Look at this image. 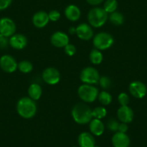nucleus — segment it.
Instances as JSON below:
<instances>
[{"label":"nucleus","instance_id":"f257e3e1","mask_svg":"<svg viewBox=\"0 0 147 147\" xmlns=\"http://www.w3.org/2000/svg\"><path fill=\"white\" fill-rule=\"evenodd\" d=\"M71 115L75 122L79 124H87L92 120V110L85 103L80 102L74 106Z\"/></svg>","mask_w":147,"mask_h":147},{"label":"nucleus","instance_id":"f03ea898","mask_svg":"<svg viewBox=\"0 0 147 147\" xmlns=\"http://www.w3.org/2000/svg\"><path fill=\"white\" fill-rule=\"evenodd\" d=\"M17 111L22 118H31L37 112V105L35 100L29 97H23L17 104Z\"/></svg>","mask_w":147,"mask_h":147},{"label":"nucleus","instance_id":"7ed1b4c3","mask_svg":"<svg viewBox=\"0 0 147 147\" xmlns=\"http://www.w3.org/2000/svg\"><path fill=\"white\" fill-rule=\"evenodd\" d=\"M88 21L94 28L102 26L107 20V13L104 9L95 7L92 9L88 13Z\"/></svg>","mask_w":147,"mask_h":147},{"label":"nucleus","instance_id":"20e7f679","mask_svg":"<svg viewBox=\"0 0 147 147\" xmlns=\"http://www.w3.org/2000/svg\"><path fill=\"white\" fill-rule=\"evenodd\" d=\"M80 99L85 102H92L98 97V90L91 84H84L78 89Z\"/></svg>","mask_w":147,"mask_h":147},{"label":"nucleus","instance_id":"39448f33","mask_svg":"<svg viewBox=\"0 0 147 147\" xmlns=\"http://www.w3.org/2000/svg\"><path fill=\"white\" fill-rule=\"evenodd\" d=\"M114 39L111 35L107 32H100L94 36L93 44L97 50H105L112 46Z\"/></svg>","mask_w":147,"mask_h":147},{"label":"nucleus","instance_id":"423d86ee","mask_svg":"<svg viewBox=\"0 0 147 147\" xmlns=\"http://www.w3.org/2000/svg\"><path fill=\"white\" fill-rule=\"evenodd\" d=\"M98 71L93 67L84 68L80 74V80L87 84H96L100 80Z\"/></svg>","mask_w":147,"mask_h":147},{"label":"nucleus","instance_id":"0eeeda50","mask_svg":"<svg viewBox=\"0 0 147 147\" xmlns=\"http://www.w3.org/2000/svg\"><path fill=\"white\" fill-rule=\"evenodd\" d=\"M16 31V25L13 20L8 18H4L0 20V34L4 36L10 37Z\"/></svg>","mask_w":147,"mask_h":147},{"label":"nucleus","instance_id":"6e6552de","mask_svg":"<svg viewBox=\"0 0 147 147\" xmlns=\"http://www.w3.org/2000/svg\"><path fill=\"white\" fill-rule=\"evenodd\" d=\"M0 67L7 73H12L18 68V63L12 56L4 55L0 58Z\"/></svg>","mask_w":147,"mask_h":147},{"label":"nucleus","instance_id":"1a4fd4ad","mask_svg":"<svg viewBox=\"0 0 147 147\" xmlns=\"http://www.w3.org/2000/svg\"><path fill=\"white\" fill-rule=\"evenodd\" d=\"M43 80L47 84L53 85L57 84L61 78L60 73L56 69L53 67H49L45 69L43 72Z\"/></svg>","mask_w":147,"mask_h":147},{"label":"nucleus","instance_id":"9d476101","mask_svg":"<svg viewBox=\"0 0 147 147\" xmlns=\"http://www.w3.org/2000/svg\"><path fill=\"white\" fill-rule=\"evenodd\" d=\"M129 91L131 95L136 98L141 99L145 97L147 92V88L141 82H133L129 85Z\"/></svg>","mask_w":147,"mask_h":147},{"label":"nucleus","instance_id":"9b49d317","mask_svg":"<svg viewBox=\"0 0 147 147\" xmlns=\"http://www.w3.org/2000/svg\"><path fill=\"white\" fill-rule=\"evenodd\" d=\"M51 42L55 47H65L69 44V39L68 35L63 32H56L52 35L51 38Z\"/></svg>","mask_w":147,"mask_h":147},{"label":"nucleus","instance_id":"f8f14e48","mask_svg":"<svg viewBox=\"0 0 147 147\" xmlns=\"http://www.w3.org/2000/svg\"><path fill=\"white\" fill-rule=\"evenodd\" d=\"M118 118L122 123H129L134 119V112L131 107L126 106H121L117 112Z\"/></svg>","mask_w":147,"mask_h":147},{"label":"nucleus","instance_id":"ddd939ff","mask_svg":"<svg viewBox=\"0 0 147 147\" xmlns=\"http://www.w3.org/2000/svg\"><path fill=\"white\" fill-rule=\"evenodd\" d=\"M76 34L82 40H89L93 36V31L90 25L82 23L79 25L76 28Z\"/></svg>","mask_w":147,"mask_h":147},{"label":"nucleus","instance_id":"4468645a","mask_svg":"<svg viewBox=\"0 0 147 147\" xmlns=\"http://www.w3.org/2000/svg\"><path fill=\"white\" fill-rule=\"evenodd\" d=\"M26 37L22 34H14L9 40V43L13 49L21 50L27 46Z\"/></svg>","mask_w":147,"mask_h":147},{"label":"nucleus","instance_id":"2eb2a0df","mask_svg":"<svg viewBox=\"0 0 147 147\" xmlns=\"http://www.w3.org/2000/svg\"><path fill=\"white\" fill-rule=\"evenodd\" d=\"M112 143L114 147H128L130 138L125 134L116 132L113 136Z\"/></svg>","mask_w":147,"mask_h":147},{"label":"nucleus","instance_id":"dca6fc26","mask_svg":"<svg viewBox=\"0 0 147 147\" xmlns=\"http://www.w3.org/2000/svg\"><path fill=\"white\" fill-rule=\"evenodd\" d=\"M49 21V14L43 11L38 12L32 18V22L36 28H42L46 26Z\"/></svg>","mask_w":147,"mask_h":147},{"label":"nucleus","instance_id":"f3484780","mask_svg":"<svg viewBox=\"0 0 147 147\" xmlns=\"http://www.w3.org/2000/svg\"><path fill=\"white\" fill-rule=\"evenodd\" d=\"M78 143L80 147H94L95 140L91 134L87 132L82 133L78 138Z\"/></svg>","mask_w":147,"mask_h":147},{"label":"nucleus","instance_id":"a211bd4d","mask_svg":"<svg viewBox=\"0 0 147 147\" xmlns=\"http://www.w3.org/2000/svg\"><path fill=\"white\" fill-rule=\"evenodd\" d=\"M90 129L92 134L99 136L104 132V124L100 119L94 118L90 122Z\"/></svg>","mask_w":147,"mask_h":147},{"label":"nucleus","instance_id":"6ab92c4d","mask_svg":"<svg viewBox=\"0 0 147 147\" xmlns=\"http://www.w3.org/2000/svg\"><path fill=\"white\" fill-rule=\"evenodd\" d=\"M65 15L66 18L71 21H77L80 19L81 12L78 7L75 5H69L65 9Z\"/></svg>","mask_w":147,"mask_h":147},{"label":"nucleus","instance_id":"aec40b11","mask_svg":"<svg viewBox=\"0 0 147 147\" xmlns=\"http://www.w3.org/2000/svg\"><path fill=\"white\" fill-rule=\"evenodd\" d=\"M28 94L30 98L33 100H38L40 99L42 94V89L38 84H32L28 88Z\"/></svg>","mask_w":147,"mask_h":147},{"label":"nucleus","instance_id":"412c9836","mask_svg":"<svg viewBox=\"0 0 147 147\" xmlns=\"http://www.w3.org/2000/svg\"><path fill=\"white\" fill-rule=\"evenodd\" d=\"M90 59L93 64L98 65L100 64V63H101L103 60L102 53L100 52V50L94 49V50L92 51L91 53H90Z\"/></svg>","mask_w":147,"mask_h":147},{"label":"nucleus","instance_id":"4be33fe9","mask_svg":"<svg viewBox=\"0 0 147 147\" xmlns=\"http://www.w3.org/2000/svg\"><path fill=\"white\" fill-rule=\"evenodd\" d=\"M110 22L115 25H121L124 22L123 15L118 12H114L109 17Z\"/></svg>","mask_w":147,"mask_h":147},{"label":"nucleus","instance_id":"5701e85b","mask_svg":"<svg viewBox=\"0 0 147 147\" xmlns=\"http://www.w3.org/2000/svg\"><path fill=\"white\" fill-rule=\"evenodd\" d=\"M98 99L100 102L103 105H110L112 102V96L109 92L105 91H102L98 95Z\"/></svg>","mask_w":147,"mask_h":147},{"label":"nucleus","instance_id":"b1692460","mask_svg":"<svg viewBox=\"0 0 147 147\" xmlns=\"http://www.w3.org/2000/svg\"><path fill=\"white\" fill-rule=\"evenodd\" d=\"M118 7V2L116 0H107L104 5L103 9L107 13H113L115 12Z\"/></svg>","mask_w":147,"mask_h":147},{"label":"nucleus","instance_id":"393cba45","mask_svg":"<svg viewBox=\"0 0 147 147\" xmlns=\"http://www.w3.org/2000/svg\"><path fill=\"white\" fill-rule=\"evenodd\" d=\"M18 68L19 69V70L22 73H29L33 69V66L32 64L28 61H22L19 63V64L18 65Z\"/></svg>","mask_w":147,"mask_h":147},{"label":"nucleus","instance_id":"a878e982","mask_svg":"<svg viewBox=\"0 0 147 147\" xmlns=\"http://www.w3.org/2000/svg\"><path fill=\"white\" fill-rule=\"evenodd\" d=\"M106 115H107V110L102 107H97L92 110V117L94 118L100 120L105 118Z\"/></svg>","mask_w":147,"mask_h":147},{"label":"nucleus","instance_id":"bb28decb","mask_svg":"<svg viewBox=\"0 0 147 147\" xmlns=\"http://www.w3.org/2000/svg\"><path fill=\"white\" fill-rule=\"evenodd\" d=\"M119 125H120L119 123H118V121L115 119H110L107 123V128H108L110 131H114V132H115V131H118Z\"/></svg>","mask_w":147,"mask_h":147},{"label":"nucleus","instance_id":"cd10ccee","mask_svg":"<svg viewBox=\"0 0 147 147\" xmlns=\"http://www.w3.org/2000/svg\"><path fill=\"white\" fill-rule=\"evenodd\" d=\"M118 102H119L120 104L121 105V106H126L128 105V103H129V97L127 94L123 92L118 95Z\"/></svg>","mask_w":147,"mask_h":147},{"label":"nucleus","instance_id":"c85d7f7f","mask_svg":"<svg viewBox=\"0 0 147 147\" xmlns=\"http://www.w3.org/2000/svg\"><path fill=\"white\" fill-rule=\"evenodd\" d=\"M99 82H100V84L102 88L105 89V90H107V89L110 88V85H111V81L107 77H100V80H99Z\"/></svg>","mask_w":147,"mask_h":147},{"label":"nucleus","instance_id":"c756f323","mask_svg":"<svg viewBox=\"0 0 147 147\" xmlns=\"http://www.w3.org/2000/svg\"><path fill=\"white\" fill-rule=\"evenodd\" d=\"M64 51H65V53L69 56H72L73 55L75 54L76 53V48L75 46H74L72 44H68L66 45V46L64 47Z\"/></svg>","mask_w":147,"mask_h":147},{"label":"nucleus","instance_id":"7c9ffc66","mask_svg":"<svg viewBox=\"0 0 147 147\" xmlns=\"http://www.w3.org/2000/svg\"><path fill=\"white\" fill-rule=\"evenodd\" d=\"M61 17V14L59 13V11L57 10H52L49 13V20H51L53 22L59 20Z\"/></svg>","mask_w":147,"mask_h":147},{"label":"nucleus","instance_id":"2f4dec72","mask_svg":"<svg viewBox=\"0 0 147 147\" xmlns=\"http://www.w3.org/2000/svg\"><path fill=\"white\" fill-rule=\"evenodd\" d=\"M8 43H9V40L7 39V38L4 36L2 34H0V48H2V49L7 48Z\"/></svg>","mask_w":147,"mask_h":147},{"label":"nucleus","instance_id":"473e14b6","mask_svg":"<svg viewBox=\"0 0 147 147\" xmlns=\"http://www.w3.org/2000/svg\"><path fill=\"white\" fill-rule=\"evenodd\" d=\"M12 0H0V10L7 9L11 5Z\"/></svg>","mask_w":147,"mask_h":147},{"label":"nucleus","instance_id":"72a5a7b5","mask_svg":"<svg viewBox=\"0 0 147 147\" xmlns=\"http://www.w3.org/2000/svg\"><path fill=\"white\" fill-rule=\"evenodd\" d=\"M128 129V127L127 125V123H122L121 124H120L119 127H118V132L123 133V134H125L127 132Z\"/></svg>","mask_w":147,"mask_h":147},{"label":"nucleus","instance_id":"f704fd0d","mask_svg":"<svg viewBox=\"0 0 147 147\" xmlns=\"http://www.w3.org/2000/svg\"><path fill=\"white\" fill-rule=\"evenodd\" d=\"M87 2L90 5L95 6V5H98L100 4H101L103 2V0H87Z\"/></svg>","mask_w":147,"mask_h":147},{"label":"nucleus","instance_id":"c9c22d12","mask_svg":"<svg viewBox=\"0 0 147 147\" xmlns=\"http://www.w3.org/2000/svg\"><path fill=\"white\" fill-rule=\"evenodd\" d=\"M69 32L70 34H74L76 33V28L74 27H71L69 29Z\"/></svg>","mask_w":147,"mask_h":147},{"label":"nucleus","instance_id":"e433bc0d","mask_svg":"<svg viewBox=\"0 0 147 147\" xmlns=\"http://www.w3.org/2000/svg\"><path fill=\"white\" fill-rule=\"evenodd\" d=\"M94 147H100V146H94Z\"/></svg>","mask_w":147,"mask_h":147}]
</instances>
